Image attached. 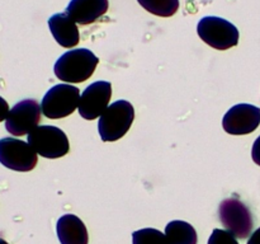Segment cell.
Wrapping results in <instances>:
<instances>
[{"label": "cell", "instance_id": "cell-7", "mask_svg": "<svg viewBox=\"0 0 260 244\" xmlns=\"http://www.w3.org/2000/svg\"><path fill=\"white\" fill-rule=\"evenodd\" d=\"M218 216L228 231L239 239H245L253 230V216L245 203L238 198H226L220 203Z\"/></svg>", "mask_w": 260, "mask_h": 244}, {"label": "cell", "instance_id": "cell-21", "mask_svg": "<svg viewBox=\"0 0 260 244\" xmlns=\"http://www.w3.org/2000/svg\"><path fill=\"white\" fill-rule=\"evenodd\" d=\"M0 244H8V241H5L4 239H2V238H0Z\"/></svg>", "mask_w": 260, "mask_h": 244}, {"label": "cell", "instance_id": "cell-16", "mask_svg": "<svg viewBox=\"0 0 260 244\" xmlns=\"http://www.w3.org/2000/svg\"><path fill=\"white\" fill-rule=\"evenodd\" d=\"M134 244H170L167 235L157 229L145 228L132 234Z\"/></svg>", "mask_w": 260, "mask_h": 244}, {"label": "cell", "instance_id": "cell-4", "mask_svg": "<svg viewBox=\"0 0 260 244\" xmlns=\"http://www.w3.org/2000/svg\"><path fill=\"white\" fill-rule=\"evenodd\" d=\"M201 40L216 50H229L239 43V30L233 23L220 17H203L198 22Z\"/></svg>", "mask_w": 260, "mask_h": 244}, {"label": "cell", "instance_id": "cell-17", "mask_svg": "<svg viewBox=\"0 0 260 244\" xmlns=\"http://www.w3.org/2000/svg\"><path fill=\"white\" fill-rule=\"evenodd\" d=\"M208 244H239L236 236H234L230 231L222 229H215L208 239Z\"/></svg>", "mask_w": 260, "mask_h": 244}, {"label": "cell", "instance_id": "cell-5", "mask_svg": "<svg viewBox=\"0 0 260 244\" xmlns=\"http://www.w3.org/2000/svg\"><path fill=\"white\" fill-rule=\"evenodd\" d=\"M80 90L71 84H57L45 94L41 103L42 113L47 118L68 117L79 107Z\"/></svg>", "mask_w": 260, "mask_h": 244}, {"label": "cell", "instance_id": "cell-18", "mask_svg": "<svg viewBox=\"0 0 260 244\" xmlns=\"http://www.w3.org/2000/svg\"><path fill=\"white\" fill-rule=\"evenodd\" d=\"M251 158H253L254 163L260 165V136L254 142L253 149H251Z\"/></svg>", "mask_w": 260, "mask_h": 244}, {"label": "cell", "instance_id": "cell-11", "mask_svg": "<svg viewBox=\"0 0 260 244\" xmlns=\"http://www.w3.org/2000/svg\"><path fill=\"white\" fill-rule=\"evenodd\" d=\"M108 5V0H70L65 13L78 24L86 25L103 17Z\"/></svg>", "mask_w": 260, "mask_h": 244}, {"label": "cell", "instance_id": "cell-10", "mask_svg": "<svg viewBox=\"0 0 260 244\" xmlns=\"http://www.w3.org/2000/svg\"><path fill=\"white\" fill-rule=\"evenodd\" d=\"M260 125V108L253 104H236L226 112L222 126L230 135H248Z\"/></svg>", "mask_w": 260, "mask_h": 244}, {"label": "cell", "instance_id": "cell-15", "mask_svg": "<svg viewBox=\"0 0 260 244\" xmlns=\"http://www.w3.org/2000/svg\"><path fill=\"white\" fill-rule=\"evenodd\" d=\"M139 4L157 17H172L179 9V0H137Z\"/></svg>", "mask_w": 260, "mask_h": 244}, {"label": "cell", "instance_id": "cell-20", "mask_svg": "<svg viewBox=\"0 0 260 244\" xmlns=\"http://www.w3.org/2000/svg\"><path fill=\"white\" fill-rule=\"evenodd\" d=\"M248 244H260V228L256 229L249 238Z\"/></svg>", "mask_w": 260, "mask_h": 244}, {"label": "cell", "instance_id": "cell-13", "mask_svg": "<svg viewBox=\"0 0 260 244\" xmlns=\"http://www.w3.org/2000/svg\"><path fill=\"white\" fill-rule=\"evenodd\" d=\"M56 231L61 244H88L89 241L85 224L73 214H66L58 219Z\"/></svg>", "mask_w": 260, "mask_h": 244}, {"label": "cell", "instance_id": "cell-3", "mask_svg": "<svg viewBox=\"0 0 260 244\" xmlns=\"http://www.w3.org/2000/svg\"><path fill=\"white\" fill-rule=\"evenodd\" d=\"M27 139L33 150L47 159H57L70 151L68 136L56 126H37L28 134Z\"/></svg>", "mask_w": 260, "mask_h": 244}, {"label": "cell", "instance_id": "cell-19", "mask_svg": "<svg viewBox=\"0 0 260 244\" xmlns=\"http://www.w3.org/2000/svg\"><path fill=\"white\" fill-rule=\"evenodd\" d=\"M9 106H8V102L5 101L3 97H0V122L7 119L8 113H9Z\"/></svg>", "mask_w": 260, "mask_h": 244}, {"label": "cell", "instance_id": "cell-14", "mask_svg": "<svg viewBox=\"0 0 260 244\" xmlns=\"http://www.w3.org/2000/svg\"><path fill=\"white\" fill-rule=\"evenodd\" d=\"M165 235L170 244H197L196 229L187 221L173 220L165 226Z\"/></svg>", "mask_w": 260, "mask_h": 244}, {"label": "cell", "instance_id": "cell-1", "mask_svg": "<svg viewBox=\"0 0 260 244\" xmlns=\"http://www.w3.org/2000/svg\"><path fill=\"white\" fill-rule=\"evenodd\" d=\"M99 64L98 56L88 48H75L60 56L55 64V75L58 80L71 83H83L88 80Z\"/></svg>", "mask_w": 260, "mask_h": 244}, {"label": "cell", "instance_id": "cell-8", "mask_svg": "<svg viewBox=\"0 0 260 244\" xmlns=\"http://www.w3.org/2000/svg\"><path fill=\"white\" fill-rule=\"evenodd\" d=\"M42 108L35 99H23L18 102L8 113L5 129L14 136H23L38 126Z\"/></svg>", "mask_w": 260, "mask_h": 244}, {"label": "cell", "instance_id": "cell-12", "mask_svg": "<svg viewBox=\"0 0 260 244\" xmlns=\"http://www.w3.org/2000/svg\"><path fill=\"white\" fill-rule=\"evenodd\" d=\"M48 27L53 38L65 48L75 47L80 40L78 23L74 22L66 13H57L48 19Z\"/></svg>", "mask_w": 260, "mask_h": 244}, {"label": "cell", "instance_id": "cell-9", "mask_svg": "<svg viewBox=\"0 0 260 244\" xmlns=\"http://www.w3.org/2000/svg\"><path fill=\"white\" fill-rule=\"evenodd\" d=\"M112 97V85L109 81H95L84 89L79 101V113L85 119H95L108 108Z\"/></svg>", "mask_w": 260, "mask_h": 244}, {"label": "cell", "instance_id": "cell-2", "mask_svg": "<svg viewBox=\"0 0 260 244\" xmlns=\"http://www.w3.org/2000/svg\"><path fill=\"white\" fill-rule=\"evenodd\" d=\"M135 118L134 106L128 101H117L99 117L98 131L106 142L117 141L128 132Z\"/></svg>", "mask_w": 260, "mask_h": 244}, {"label": "cell", "instance_id": "cell-6", "mask_svg": "<svg viewBox=\"0 0 260 244\" xmlns=\"http://www.w3.org/2000/svg\"><path fill=\"white\" fill-rule=\"evenodd\" d=\"M37 152L28 142L14 137L0 139V163L15 172H29L37 165Z\"/></svg>", "mask_w": 260, "mask_h": 244}]
</instances>
